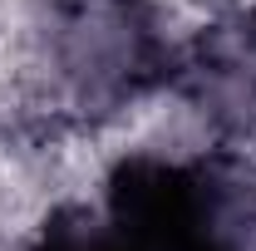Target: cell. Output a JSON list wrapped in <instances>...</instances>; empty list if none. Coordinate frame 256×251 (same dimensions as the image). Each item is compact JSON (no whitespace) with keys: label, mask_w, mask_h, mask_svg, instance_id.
Wrapping results in <instances>:
<instances>
[{"label":"cell","mask_w":256,"mask_h":251,"mask_svg":"<svg viewBox=\"0 0 256 251\" xmlns=\"http://www.w3.org/2000/svg\"><path fill=\"white\" fill-rule=\"evenodd\" d=\"M30 251H246L232 182L192 158H124L98 197L44 222Z\"/></svg>","instance_id":"6da1fadb"}]
</instances>
